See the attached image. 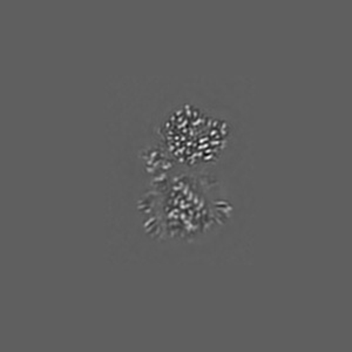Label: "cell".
Segmentation results:
<instances>
[{"instance_id":"obj_1","label":"cell","mask_w":352,"mask_h":352,"mask_svg":"<svg viewBox=\"0 0 352 352\" xmlns=\"http://www.w3.org/2000/svg\"><path fill=\"white\" fill-rule=\"evenodd\" d=\"M252 88L242 78H126L106 116L109 170L252 174Z\"/></svg>"},{"instance_id":"obj_2","label":"cell","mask_w":352,"mask_h":352,"mask_svg":"<svg viewBox=\"0 0 352 352\" xmlns=\"http://www.w3.org/2000/svg\"><path fill=\"white\" fill-rule=\"evenodd\" d=\"M252 174L109 172L106 243L126 263L219 265L252 242Z\"/></svg>"}]
</instances>
